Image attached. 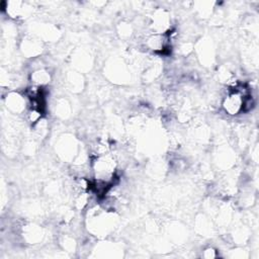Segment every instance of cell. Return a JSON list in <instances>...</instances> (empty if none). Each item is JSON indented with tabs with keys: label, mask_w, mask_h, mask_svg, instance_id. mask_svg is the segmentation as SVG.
<instances>
[{
	"label": "cell",
	"mask_w": 259,
	"mask_h": 259,
	"mask_svg": "<svg viewBox=\"0 0 259 259\" xmlns=\"http://www.w3.org/2000/svg\"><path fill=\"white\" fill-rule=\"evenodd\" d=\"M27 105H29V102L25 95H21L19 93H12L8 95L7 106L12 112L21 114L22 112L26 111Z\"/></svg>",
	"instance_id": "1"
},
{
	"label": "cell",
	"mask_w": 259,
	"mask_h": 259,
	"mask_svg": "<svg viewBox=\"0 0 259 259\" xmlns=\"http://www.w3.org/2000/svg\"><path fill=\"white\" fill-rule=\"evenodd\" d=\"M31 81L33 85L40 86V88H45L51 82V74L45 68H37L31 74Z\"/></svg>",
	"instance_id": "2"
},
{
	"label": "cell",
	"mask_w": 259,
	"mask_h": 259,
	"mask_svg": "<svg viewBox=\"0 0 259 259\" xmlns=\"http://www.w3.org/2000/svg\"><path fill=\"white\" fill-rule=\"evenodd\" d=\"M203 256L206 257V258H214V257L217 256V251H216L214 248L209 247V248H207V249L204 250Z\"/></svg>",
	"instance_id": "3"
}]
</instances>
